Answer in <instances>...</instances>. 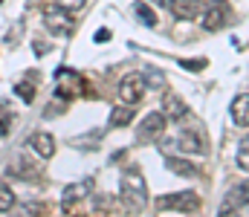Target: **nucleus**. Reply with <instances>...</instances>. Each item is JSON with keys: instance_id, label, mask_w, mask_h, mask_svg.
<instances>
[{"instance_id": "nucleus-1", "label": "nucleus", "mask_w": 249, "mask_h": 217, "mask_svg": "<svg viewBox=\"0 0 249 217\" xmlns=\"http://www.w3.org/2000/svg\"><path fill=\"white\" fill-rule=\"evenodd\" d=\"M122 203L130 215H139L148 206V185L139 171H127L122 177Z\"/></svg>"}, {"instance_id": "nucleus-2", "label": "nucleus", "mask_w": 249, "mask_h": 217, "mask_svg": "<svg viewBox=\"0 0 249 217\" xmlns=\"http://www.w3.org/2000/svg\"><path fill=\"white\" fill-rule=\"evenodd\" d=\"M162 150L171 156L174 150L177 153H203L206 150V139H203V134L200 131H177V136L174 139H162Z\"/></svg>"}, {"instance_id": "nucleus-3", "label": "nucleus", "mask_w": 249, "mask_h": 217, "mask_svg": "<svg viewBox=\"0 0 249 217\" xmlns=\"http://www.w3.org/2000/svg\"><path fill=\"white\" fill-rule=\"evenodd\" d=\"M55 81H58V96L61 99H75L84 93V78L81 72L70 70V67H58L55 70Z\"/></svg>"}, {"instance_id": "nucleus-4", "label": "nucleus", "mask_w": 249, "mask_h": 217, "mask_svg": "<svg viewBox=\"0 0 249 217\" xmlns=\"http://www.w3.org/2000/svg\"><path fill=\"white\" fill-rule=\"evenodd\" d=\"M200 23H203L206 32H217V29H223V26L229 23V6H226L223 0H212L209 9L200 12Z\"/></svg>"}, {"instance_id": "nucleus-5", "label": "nucleus", "mask_w": 249, "mask_h": 217, "mask_svg": "<svg viewBox=\"0 0 249 217\" xmlns=\"http://www.w3.org/2000/svg\"><path fill=\"white\" fill-rule=\"evenodd\" d=\"M44 26H47L53 35H61V38L72 35V17L64 12L61 6H50V9L44 12Z\"/></svg>"}, {"instance_id": "nucleus-6", "label": "nucleus", "mask_w": 249, "mask_h": 217, "mask_svg": "<svg viewBox=\"0 0 249 217\" xmlns=\"http://www.w3.org/2000/svg\"><path fill=\"white\" fill-rule=\"evenodd\" d=\"M165 134V116L162 113H148L136 131V142H157Z\"/></svg>"}, {"instance_id": "nucleus-7", "label": "nucleus", "mask_w": 249, "mask_h": 217, "mask_svg": "<svg viewBox=\"0 0 249 217\" xmlns=\"http://www.w3.org/2000/svg\"><path fill=\"white\" fill-rule=\"evenodd\" d=\"M160 209H177V212H197L200 209V197L194 191H180V194H165L157 200Z\"/></svg>"}, {"instance_id": "nucleus-8", "label": "nucleus", "mask_w": 249, "mask_h": 217, "mask_svg": "<svg viewBox=\"0 0 249 217\" xmlns=\"http://www.w3.org/2000/svg\"><path fill=\"white\" fill-rule=\"evenodd\" d=\"M145 90H148V84H145V75H139V72L124 75L122 84H119V96H122L124 104H136L145 96Z\"/></svg>"}, {"instance_id": "nucleus-9", "label": "nucleus", "mask_w": 249, "mask_h": 217, "mask_svg": "<svg viewBox=\"0 0 249 217\" xmlns=\"http://www.w3.org/2000/svg\"><path fill=\"white\" fill-rule=\"evenodd\" d=\"M26 148H29L38 159H50V156L55 153V139H53L50 134H44V131H35V134L26 139Z\"/></svg>"}, {"instance_id": "nucleus-10", "label": "nucleus", "mask_w": 249, "mask_h": 217, "mask_svg": "<svg viewBox=\"0 0 249 217\" xmlns=\"http://www.w3.org/2000/svg\"><path fill=\"white\" fill-rule=\"evenodd\" d=\"M203 3L206 0H171V15L180 20H194L203 12Z\"/></svg>"}, {"instance_id": "nucleus-11", "label": "nucleus", "mask_w": 249, "mask_h": 217, "mask_svg": "<svg viewBox=\"0 0 249 217\" xmlns=\"http://www.w3.org/2000/svg\"><path fill=\"white\" fill-rule=\"evenodd\" d=\"M90 191H93V180H90V177H84V180H78V183H72V185H67V188H64L61 200L70 206V203H75V200H84Z\"/></svg>"}, {"instance_id": "nucleus-12", "label": "nucleus", "mask_w": 249, "mask_h": 217, "mask_svg": "<svg viewBox=\"0 0 249 217\" xmlns=\"http://www.w3.org/2000/svg\"><path fill=\"white\" fill-rule=\"evenodd\" d=\"M232 119L238 128H249V93H241L235 101H232Z\"/></svg>"}, {"instance_id": "nucleus-13", "label": "nucleus", "mask_w": 249, "mask_h": 217, "mask_svg": "<svg viewBox=\"0 0 249 217\" xmlns=\"http://www.w3.org/2000/svg\"><path fill=\"white\" fill-rule=\"evenodd\" d=\"M162 107H165V110H162V116H165V119H174V122H177V119H183V116L188 113L186 101H183L180 96H174V93H168V96H165Z\"/></svg>"}, {"instance_id": "nucleus-14", "label": "nucleus", "mask_w": 249, "mask_h": 217, "mask_svg": "<svg viewBox=\"0 0 249 217\" xmlns=\"http://www.w3.org/2000/svg\"><path fill=\"white\" fill-rule=\"evenodd\" d=\"M136 116V107L133 104H124V107H113L110 110V116H107V125L110 128H124V125H130V119Z\"/></svg>"}, {"instance_id": "nucleus-15", "label": "nucleus", "mask_w": 249, "mask_h": 217, "mask_svg": "<svg viewBox=\"0 0 249 217\" xmlns=\"http://www.w3.org/2000/svg\"><path fill=\"white\" fill-rule=\"evenodd\" d=\"M165 165H168V171H174V174H180V177H188V180L200 177V168H197L194 162H186V159H174V156H168Z\"/></svg>"}, {"instance_id": "nucleus-16", "label": "nucleus", "mask_w": 249, "mask_h": 217, "mask_svg": "<svg viewBox=\"0 0 249 217\" xmlns=\"http://www.w3.org/2000/svg\"><path fill=\"white\" fill-rule=\"evenodd\" d=\"M133 15H136V20H139L142 26H157V15H154L151 6H145V3H133Z\"/></svg>"}, {"instance_id": "nucleus-17", "label": "nucleus", "mask_w": 249, "mask_h": 217, "mask_svg": "<svg viewBox=\"0 0 249 217\" xmlns=\"http://www.w3.org/2000/svg\"><path fill=\"white\" fill-rule=\"evenodd\" d=\"M12 119H15V113L0 101V136H9V131H12Z\"/></svg>"}, {"instance_id": "nucleus-18", "label": "nucleus", "mask_w": 249, "mask_h": 217, "mask_svg": "<svg viewBox=\"0 0 249 217\" xmlns=\"http://www.w3.org/2000/svg\"><path fill=\"white\" fill-rule=\"evenodd\" d=\"M15 93H18L23 101H32V99H35V84H29V81H18V84H15Z\"/></svg>"}, {"instance_id": "nucleus-19", "label": "nucleus", "mask_w": 249, "mask_h": 217, "mask_svg": "<svg viewBox=\"0 0 249 217\" xmlns=\"http://www.w3.org/2000/svg\"><path fill=\"white\" fill-rule=\"evenodd\" d=\"M12 209H15V194L12 188L0 185V212H12Z\"/></svg>"}, {"instance_id": "nucleus-20", "label": "nucleus", "mask_w": 249, "mask_h": 217, "mask_svg": "<svg viewBox=\"0 0 249 217\" xmlns=\"http://www.w3.org/2000/svg\"><path fill=\"white\" fill-rule=\"evenodd\" d=\"M35 215H38L35 203H20V206H15V215L12 217H35Z\"/></svg>"}, {"instance_id": "nucleus-21", "label": "nucleus", "mask_w": 249, "mask_h": 217, "mask_svg": "<svg viewBox=\"0 0 249 217\" xmlns=\"http://www.w3.org/2000/svg\"><path fill=\"white\" fill-rule=\"evenodd\" d=\"M238 165H241L244 171H249V136L244 139V145H241V153H238Z\"/></svg>"}, {"instance_id": "nucleus-22", "label": "nucleus", "mask_w": 249, "mask_h": 217, "mask_svg": "<svg viewBox=\"0 0 249 217\" xmlns=\"http://www.w3.org/2000/svg\"><path fill=\"white\" fill-rule=\"evenodd\" d=\"M55 3L61 6L64 12H78V9H81V6H84L87 0H55Z\"/></svg>"}, {"instance_id": "nucleus-23", "label": "nucleus", "mask_w": 249, "mask_h": 217, "mask_svg": "<svg viewBox=\"0 0 249 217\" xmlns=\"http://www.w3.org/2000/svg\"><path fill=\"white\" fill-rule=\"evenodd\" d=\"M105 41H110V29H99L96 32V44H105Z\"/></svg>"}, {"instance_id": "nucleus-24", "label": "nucleus", "mask_w": 249, "mask_h": 217, "mask_svg": "<svg viewBox=\"0 0 249 217\" xmlns=\"http://www.w3.org/2000/svg\"><path fill=\"white\" fill-rule=\"evenodd\" d=\"M47 50H50V47H47V44H38V41H35V52H38V55H44V52H47Z\"/></svg>"}, {"instance_id": "nucleus-25", "label": "nucleus", "mask_w": 249, "mask_h": 217, "mask_svg": "<svg viewBox=\"0 0 249 217\" xmlns=\"http://www.w3.org/2000/svg\"><path fill=\"white\" fill-rule=\"evenodd\" d=\"M151 3H154V6H162V3H165V0H151Z\"/></svg>"}, {"instance_id": "nucleus-26", "label": "nucleus", "mask_w": 249, "mask_h": 217, "mask_svg": "<svg viewBox=\"0 0 249 217\" xmlns=\"http://www.w3.org/2000/svg\"><path fill=\"white\" fill-rule=\"evenodd\" d=\"M0 3H3V0H0Z\"/></svg>"}]
</instances>
